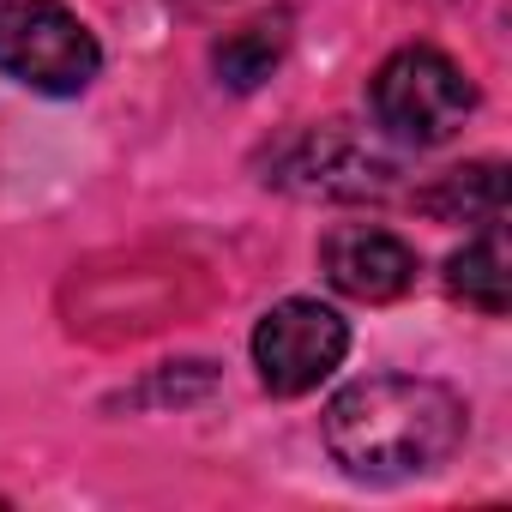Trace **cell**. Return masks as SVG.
I'll list each match as a JSON object with an SVG mask.
<instances>
[{
    "label": "cell",
    "mask_w": 512,
    "mask_h": 512,
    "mask_svg": "<svg viewBox=\"0 0 512 512\" xmlns=\"http://www.w3.org/2000/svg\"><path fill=\"white\" fill-rule=\"evenodd\" d=\"M464 446V398L440 380L380 374L326 404V452L356 482H410Z\"/></svg>",
    "instance_id": "6da1fadb"
},
{
    "label": "cell",
    "mask_w": 512,
    "mask_h": 512,
    "mask_svg": "<svg viewBox=\"0 0 512 512\" xmlns=\"http://www.w3.org/2000/svg\"><path fill=\"white\" fill-rule=\"evenodd\" d=\"M368 109H374V127L398 145H446L476 109V91L452 55L416 43V49H398L368 79Z\"/></svg>",
    "instance_id": "7a4b0ae2"
},
{
    "label": "cell",
    "mask_w": 512,
    "mask_h": 512,
    "mask_svg": "<svg viewBox=\"0 0 512 512\" xmlns=\"http://www.w3.org/2000/svg\"><path fill=\"white\" fill-rule=\"evenodd\" d=\"M103 49L97 37L55 0H0V73L43 91L73 97L97 79Z\"/></svg>",
    "instance_id": "3957f363"
},
{
    "label": "cell",
    "mask_w": 512,
    "mask_h": 512,
    "mask_svg": "<svg viewBox=\"0 0 512 512\" xmlns=\"http://www.w3.org/2000/svg\"><path fill=\"white\" fill-rule=\"evenodd\" d=\"M344 350H350V326L326 302H308V296L278 302L253 332V368L278 398H302L320 380H332Z\"/></svg>",
    "instance_id": "277c9868"
},
{
    "label": "cell",
    "mask_w": 512,
    "mask_h": 512,
    "mask_svg": "<svg viewBox=\"0 0 512 512\" xmlns=\"http://www.w3.org/2000/svg\"><path fill=\"white\" fill-rule=\"evenodd\" d=\"M320 266H326L332 290H344L356 302H392L416 284V253L392 229H374V223L332 229L320 247Z\"/></svg>",
    "instance_id": "5b68a950"
},
{
    "label": "cell",
    "mask_w": 512,
    "mask_h": 512,
    "mask_svg": "<svg viewBox=\"0 0 512 512\" xmlns=\"http://www.w3.org/2000/svg\"><path fill=\"white\" fill-rule=\"evenodd\" d=\"M386 175L392 169L374 151H362V145H350L338 133H308L290 151L278 181H290L302 193H326V199H368V193H386Z\"/></svg>",
    "instance_id": "8992f818"
},
{
    "label": "cell",
    "mask_w": 512,
    "mask_h": 512,
    "mask_svg": "<svg viewBox=\"0 0 512 512\" xmlns=\"http://www.w3.org/2000/svg\"><path fill=\"white\" fill-rule=\"evenodd\" d=\"M446 290L464 308H476V314H506V302H512V260H506L500 223H488L476 241H464L446 260Z\"/></svg>",
    "instance_id": "52a82bcc"
},
{
    "label": "cell",
    "mask_w": 512,
    "mask_h": 512,
    "mask_svg": "<svg viewBox=\"0 0 512 512\" xmlns=\"http://www.w3.org/2000/svg\"><path fill=\"white\" fill-rule=\"evenodd\" d=\"M416 205L434 217V223H500L506 211V181H500V163H464V169H446L434 187L416 193Z\"/></svg>",
    "instance_id": "ba28073f"
},
{
    "label": "cell",
    "mask_w": 512,
    "mask_h": 512,
    "mask_svg": "<svg viewBox=\"0 0 512 512\" xmlns=\"http://www.w3.org/2000/svg\"><path fill=\"white\" fill-rule=\"evenodd\" d=\"M272 67H278V37H272L266 25H253V31H241V37H229V43L217 49V73H223L235 91H253Z\"/></svg>",
    "instance_id": "9c48e42d"
}]
</instances>
